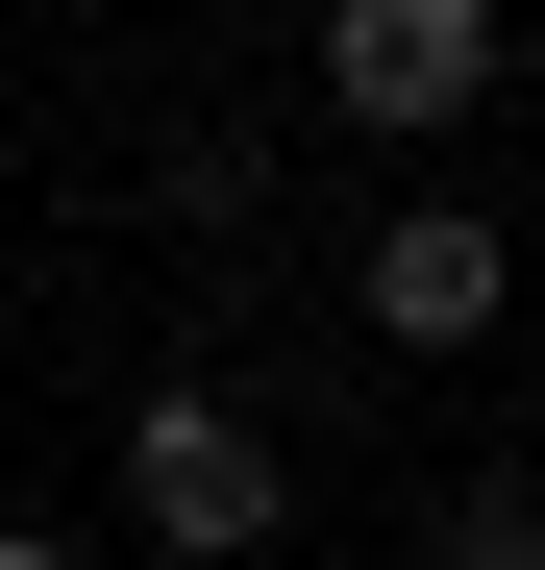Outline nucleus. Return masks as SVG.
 Returning a JSON list of instances; mask_svg holds the SVG:
<instances>
[{"label":"nucleus","mask_w":545,"mask_h":570,"mask_svg":"<svg viewBox=\"0 0 545 570\" xmlns=\"http://www.w3.org/2000/svg\"><path fill=\"white\" fill-rule=\"evenodd\" d=\"M446 570H545V497H521V471H472V497H446Z\"/></svg>","instance_id":"obj_4"},{"label":"nucleus","mask_w":545,"mask_h":570,"mask_svg":"<svg viewBox=\"0 0 545 570\" xmlns=\"http://www.w3.org/2000/svg\"><path fill=\"white\" fill-rule=\"evenodd\" d=\"M0 570H75V546H26V521H0Z\"/></svg>","instance_id":"obj_5"},{"label":"nucleus","mask_w":545,"mask_h":570,"mask_svg":"<svg viewBox=\"0 0 545 570\" xmlns=\"http://www.w3.org/2000/svg\"><path fill=\"white\" fill-rule=\"evenodd\" d=\"M125 521H149L174 570H248V546H272V446H248L224 397H149V422H125Z\"/></svg>","instance_id":"obj_2"},{"label":"nucleus","mask_w":545,"mask_h":570,"mask_svg":"<svg viewBox=\"0 0 545 570\" xmlns=\"http://www.w3.org/2000/svg\"><path fill=\"white\" fill-rule=\"evenodd\" d=\"M347 298H373V347H472V323L521 298V248H496L472 199H397V224H373V273H347Z\"/></svg>","instance_id":"obj_3"},{"label":"nucleus","mask_w":545,"mask_h":570,"mask_svg":"<svg viewBox=\"0 0 545 570\" xmlns=\"http://www.w3.org/2000/svg\"><path fill=\"white\" fill-rule=\"evenodd\" d=\"M496 50H521L496 0H323V125H397L422 149V125L496 100Z\"/></svg>","instance_id":"obj_1"}]
</instances>
